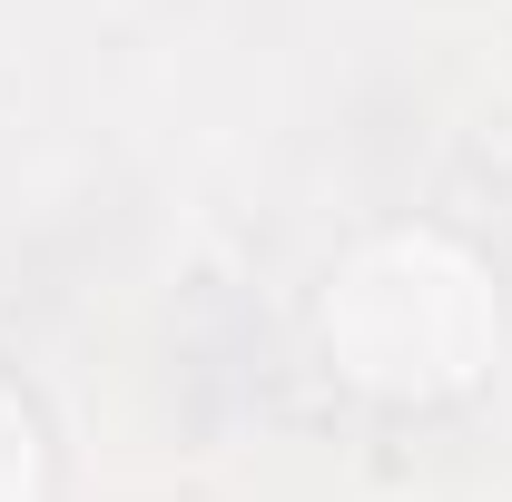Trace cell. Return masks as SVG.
<instances>
[{"label": "cell", "mask_w": 512, "mask_h": 502, "mask_svg": "<svg viewBox=\"0 0 512 502\" xmlns=\"http://www.w3.org/2000/svg\"><path fill=\"white\" fill-rule=\"evenodd\" d=\"M493 276L453 237H375L335 266L325 286V345L335 375L384 394V404H444L473 394L493 355Z\"/></svg>", "instance_id": "6da1fadb"}, {"label": "cell", "mask_w": 512, "mask_h": 502, "mask_svg": "<svg viewBox=\"0 0 512 502\" xmlns=\"http://www.w3.org/2000/svg\"><path fill=\"white\" fill-rule=\"evenodd\" d=\"M60 493V463H50V424L20 384L0 375V502H50Z\"/></svg>", "instance_id": "7a4b0ae2"}]
</instances>
